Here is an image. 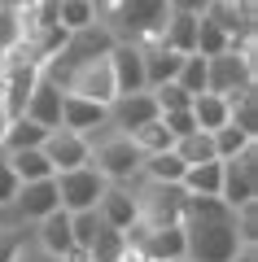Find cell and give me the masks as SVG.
Here are the masks:
<instances>
[{"label":"cell","instance_id":"obj_1","mask_svg":"<svg viewBox=\"0 0 258 262\" xmlns=\"http://www.w3.org/2000/svg\"><path fill=\"white\" fill-rule=\"evenodd\" d=\"M184 258L188 262H228L236 253V210L223 196H184Z\"/></svg>","mask_w":258,"mask_h":262},{"label":"cell","instance_id":"obj_2","mask_svg":"<svg viewBox=\"0 0 258 262\" xmlns=\"http://www.w3.org/2000/svg\"><path fill=\"white\" fill-rule=\"evenodd\" d=\"M88 144H92L88 162H92V166L101 170L110 184H127V179L140 175V158H145V153L136 149V140H131V136L114 131L110 122H105V127H96L92 136H88Z\"/></svg>","mask_w":258,"mask_h":262},{"label":"cell","instance_id":"obj_3","mask_svg":"<svg viewBox=\"0 0 258 262\" xmlns=\"http://www.w3.org/2000/svg\"><path fill=\"white\" fill-rule=\"evenodd\" d=\"M245 88H254V39L206 57V92L236 96Z\"/></svg>","mask_w":258,"mask_h":262},{"label":"cell","instance_id":"obj_4","mask_svg":"<svg viewBox=\"0 0 258 262\" xmlns=\"http://www.w3.org/2000/svg\"><path fill=\"white\" fill-rule=\"evenodd\" d=\"M53 184H57V201H62V210L74 214V210H96V201H101V192H105L110 179L88 162V166H74V170H57Z\"/></svg>","mask_w":258,"mask_h":262},{"label":"cell","instance_id":"obj_5","mask_svg":"<svg viewBox=\"0 0 258 262\" xmlns=\"http://www.w3.org/2000/svg\"><path fill=\"white\" fill-rule=\"evenodd\" d=\"M62 92H74V96H88V101H101L110 105L114 96H118V88H114V75H110V53L105 57H92V61H79L70 66L62 75Z\"/></svg>","mask_w":258,"mask_h":262},{"label":"cell","instance_id":"obj_6","mask_svg":"<svg viewBox=\"0 0 258 262\" xmlns=\"http://www.w3.org/2000/svg\"><path fill=\"white\" fill-rule=\"evenodd\" d=\"M223 162V184H219V196L228 201L232 210L245 206L258 196V144L241 149L236 158H219Z\"/></svg>","mask_w":258,"mask_h":262},{"label":"cell","instance_id":"obj_7","mask_svg":"<svg viewBox=\"0 0 258 262\" xmlns=\"http://www.w3.org/2000/svg\"><path fill=\"white\" fill-rule=\"evenodd\" d=\"M184 188L180 184H157V179H145V188L136 192V206H140V223H180L184 214Z\"/></svg>","mask_w":258,"mask_h":262},{"label":"cell","instance_id":"obj_8","mask_svg":"<svg viewBox=\"0 0 258 262\" xmlns=\"http://www.w3.org/2000/svg\"><path fill=\"white\" fill-rule=\"evenodd\" d=\"M44 158L53 162V175L57 170H74V166H88V153H92V144H88V136L83 131H70V127H53L44 136Z\"/></svg>","mask_w":258,"mask_h":262},{"label":"cell","instance_id":"obj_9","mask_svg":"<svg viewBox=\"0 0 258 262\" xmlns=\"http://www.w3.org/2000/svg\"><path fill=\"white\" fill-rule=\"evenodd\" d=\"M57 206H62V201H57L53 175H44V179H22L18 192H13V214H18L22 223H39V219L53 214Z\"/></svg>","mask_w":258,"mask_h":262},{"label":"cell","instance_id":"obj_10","mask_svg":"<svg viewBox=\"0 0 258 262\" xmlns=\"http://www.w3.org/2000/svg\"><path fill=\"white\" fill-rule=\"evenodd\" d=\"M110 75H114V88H118V92H145V57H140V44L114 39Z\"/></svg>","mask_w":258,"mask_h":262},{"label":"cell","instance_id":"obj_11","mask_svg":"<svg viewBox=\"0 0 258 262\" xmlns=\"http://www.w3.org/2000/svg\"><path fill=\"white\" fill-rule=\"evenodd\" d=\"M157 118V105H153V92H118L110 101V127L123 131V136H131V131L140 127V122Z\"/></svg>","mask_w":258,"mask_h":262},{"label":"cell","instance_id":"obj_12","mask_svg":"<svg viewBox=\"0 0 258 262\" xmlns=\"http://www.w3.org/2000/svg\"><path fill=\"white\" fill-rule=\"evenodd\" d=\"M105 122H110V105L88 101V96H74V92H62V127L92 136V131L105 127Z\"/></svg>","mask_w":258,"mask_h":262},{"label":"cell","instance_id":"obj_13","mask_svg":"<svg viewBox=\"0 0 258 262\" xmlns=\"http://www.w3.org/2000/svg\"><path fill=\"white\" fill-rule=\"evenodd\" d=\"M96 214H101V223L118 227V232H127L131 223L140 219V206H136V192L123 184H105L101 201H96Z\"/></svg>","mask_w":258,"mask_h":262},{"label":"cell","instance_id":"obj_14","mask_svg":"<svg viewBox=\"0 0 258 262\" xmlns=\"http://www.w3.org/2000/svg\"><path fill=\"white\" fill-rule=\"evenodd\" d=\"M22 114H27V118H35L39 127H48V131L62 127V88H57L53 79L39 75L35 88H31V96H27V110H22Z\"/></svg>","mask_w":258,"mask_h":262},{"label":"cell","instance_id":"obj_15","mask_svg":"<svg viewBox=\"0 0 258 262\" xmlns=\"http://www.w3.org/2000/svg\"><path fill=\"white\" fill-rule=\"evenodd\" d=\"M197 22H202V13L166 9V18H162V31H157V44L175 48V53H197Z\"/></svg>","mask_w":258,"mask_h":262},{"label":"cell","instance_id":"obj_16","mask_svg":"<svg viewBox=\"0 0 258 262\" xmlns=\"http://www.w3.org/2000/svg\"><path fill=\"white\" fill-rule=\"evenodd\" d=\"M39 249H44V253H53V258H66V253H70L74 249V232H70V210H62V206H57L53 210V214H44V219H39Z\"/></svg>","mask_w":258,"mask_h":262},{"label":"cell","instance_id":"obj_17","mask_svg":"<svg viewBox=\"0 0 258 262\" xmlns=\"http://www.w3.org/2000/svg\"><path fill=\"white\" fill-rule=\"evenodd\" d=\"M140 57H145V88H157V83H171L180 75V61L188 53H175L166 44H140Z\"/></svg>","mask_w":258,"mask_h":262},{"label":"cell","instance_id":"obj_18","mask_svg":"<svg viewBox=\"0 0 258 262\" xmlns=\"http://www.w3.org/2000/svg\"><path fill=\"white\" fill-rule=\"evenodd\" d=\"M188 170V162L180 158L175 149H162V153H145L140 158V179H157V184H180Z\"/></svg>","mask_w":258,"mask_h":262},{"label":"cell","instance_id":"obj_19","mask_svg":"<svg viewBox=\"0 0 258 262\" xmlns=\"http://www.w3.org/2000/svg\"><path fill=\"white\" fill-rule=\"evenodd\" d=\"M219 184H223V162L219 158L188 166L184 179H180V188H184L188 196H219Z\"/></svg>","mask_w":258,"mask_h":262},{"label":"cell","instance_id":"obj_20","mask_svg":"<svg viewBox=\"0 0 258 262\" xmlns=\"http://www.w3.org/2000/svg\"><path fill=\"white\" fill-rule=\"evenodd\" d=\"M83 253H88V262H127V236H123L118 227L101 223L96 236H92V245Z\"/></svg>","mask_w":258,"mask_h":262},{"label":"cell","instance_id":"obj_21","mask_svg":"<svg viewBox=\"0 0 258 262\" xmlns=\"http://www.w3.org/2000/svg\"><path fill=\"white\" fill-rule=\"evenodd\" d=\"M48 136V127H39L35 118H27V114H18V118H9V127H5V140H0V149L13 153V149H39Z\"/></svg>","mask_w":258,"mask_h":262},{"label":"cell","instance_id":"obj_22","mask_svg":"<svg viewBox=\"0 0 258 262\" xmlns=\"http://www.w3.org/2000/svg\"><path fill=\"white\" fill-rule=\"evenodd\" d=\"M188 110H193V118H197V127H202V131H214V127L228 122V96H219V92H197Z\"/></svg>","mask_w":258,"mask_h":262},{"label":"cell","instance_id":"obj_23","mask_svg":"<svg viewBox=\"0 0 258 262\" xmlns=\"http://www.w3.org/2000/svg\"><path fill=\"white\" fill-rule=\"evenodd\" d=\"M5 158H9V166H13L18 179H44V175H53V162L44 158V149H13V153H5Z\"/></svg>","mask_w":258,"mask_h":262},{"label":"cell","instance_id":"obj_24","mask_svg":"<svg viewBox=\"0 0 258 262\" xmlns=\"http://www.w3.org/2000/svg\"><path fill=\"white\" fill-rule=\"evenodd\" d=\"M131 140H136V149L140 153H162V149H175V136L162 127V118H149V122H140L136 131H131Z\"/></svg>","mask_w":258,"mask_h":262},{"label":"cell","instance_id":"obj_25","mask_svg":"<svg viewBox=\"0 0 258 262\" xmlns=\"http://www.w3.org/2000/svg\"><path fill=\"white\" fill-rule=\"evenodd\" d=\"M57 22L66 31H83L96 22V0H57Z\"/></svg>","mask_w":258,"mask_h":262},{"label":"cell","instance_id":"obj_26","mask_svg":"<svg viewBox=\"0 0 258 262\" xmlns=\"http://www.w3.org/2000/svg\"><path fill=\"white\" fill-rule=\"evenodd\" d=\"M175 153L188 162V166H197V162H210L214 158V140H210V131H188V136H180L175 140Z\"/></svg>","mask_w":258,"mask_h":262},{"label":"cell","instance_id":"obj_27","mask_svg":"<svg viewBox=\"0 0 258 262\" xmlns=\"http://www.w3.org/2000/svg\"><path fill=\"white\" fill-rule=\"evenodd\" d=\"M223 48H232V35L210 18V13H202V22H197V53L214 57V53H223Z\"/></svg>","mask_w":258,"mask_h":262},{"label":"cell","instance_id":"obj_28","mask_svg":"<svg viewBox=\"0 0 258 262\" xmlns=\"http://www.w3.org/2000/svg\"><path fill=\"white\" fill-rule=\"evenodd\" d=\"M210 140H214V158H236V153H241V149H249L258 136H245L241 127L223 122V127H214V131H210Z\"/></svg>","mask_w":258,"mask_h":262},{"label":"cell","instance_id":"obj_29","mask_svg":"<svg viewBox=\"0 0 258 262\" xmlns=\"http://www.w3.org/2000/svg\"><path fill=\"white\" fill-rule=\"evenodd\" d=\"M175 83L184 88V92H206V57L202 53H188L184 61H180V75H175Z\"/></svg>","mask_w":258,"mask_h":262},{"label":"cell","instance_id":"obj_30","mask_svg":"<svg viewBox=\"0 0 258 262\" xmlns=\"http://www.w3.org/2000/svg\"><path fill=\"white\" fill-rule=\"evenodd\" d=\"M153 92V105H157V114H166V110H188L193 105V92H184V88L171 79V83H157V88H149Z\"/></svg>","mask_w":258,"mask_h":262},{"label":"cell","instance_id":"obj_31","mask_svg":"<svg viewBox=\"0 0 258 262\" xmlns=\"http://www.w3.org/2000/svg\"><path fill=\"white\" fill-rule=\"evenodd\" d=\"M236 236H241V245H258V196L236 206Z\"/></svg>","mask_w":258,"mask_h":262},{"label":"cell","instance_id":"obj_32","mask_svg":"<svg viewBox=\"0 0 258 262\" xmlns=\"http://www.w3.org/2000/svg\"><path fill=\"white\" fill-rule=\"evenodd\" d=\"M162 118V127L171 131V136H188V131H197V118H193V110H166V114H157Z\"/></svg>","mask_w":258,"mask_h":262},{"label":"cell","instance_id":"obj_33","mask_svg":"<svg viewBox=\"0 0 258 262\" xmlns=\"http://www.w3.org/2000/svg\"><path fill=\"white\" fill-rule=\"evenodd\" d=\"M18 184H22V179L13 175L9 158H5V149H0V210H9V206H13V192H18Z\"/></svg>","mask_w":258,"mask_h":262},{"label":"cell","instance_id":"obj_34","mask_svg":"<svg viewBox=\"0 0 258 262\" xmlns=\"http://www.w3.org/2000/svg\"><path fill=\"white\" fill-rule=\"evenodd\" d=\"M22 245H27L22 227H0V262H13L22 253Z\"/></svg>","mask_w":258,"mask_h":262},{"label":"cell","instance_id":"obj_35","mask_svg":"<svg viewBox=\"0 0 258 262\" xmlns=\"http://www.w3.org/2000/svg\"><path fill=\"white\" fill-rule=\"evenodd\" d=\"M210 0H166V9H184V13H206Z\"/></svg>","mask_w":258,"mask_h":262},{"label":"cell","instance_id":"obj_36","mask_svg":"<svg viewBox=\"0 0 258 262\" xmlns=\"http://www.w3.org/2000/svg\"><path fill=\"white\" fill-rule=\"evenodd\" d=\"M13 262H62V258H53V253H44V249H27V245H22V253Z\"/></svg>","mask_w":258,"mask_h":262},{"label":"cell","instance_id":"obj_37","mask_svg":"<svg viewBox=\"0 0 258 262\" xmlns=\"http://www.w3.org/2000/svg\"><path fill=\"white\" fill-rule=\"evenodd\" d=\"M228 262H258V245H236V253Z\"/></svg>","mask_w":258,"mask_h":262},{"label":"cell","instance_id":"obj_38","mask_svg":"<svg viewBox=\"0 0 258 262\" xmlns=\"http://www.w3.org/2000/svg\"><path fill=\"white\" fill-rule=\"evenodd\" d=\"M5 127H9V110H5V101H0V140H5Z\"/></svg>","mask_w":258,"mask_h":262},{"label":"cell","instance_id":"obj_39","mask_svg":"<svg viewBox=\"0 0 258 262\" xmlns=\"http://www.w3.org/2000/svg\"><path fill=\"white\" fill-rule=\"evenodd\" d=\"M5 5H9V9H22V5H35V0H5Z\"/></svg>","mask_w":258,"mask_h":262},{"label":"cell","instance_id":"obj_40","mask_svg":"<svg viewBox=\"0 0 258 262\" xmlns=\"http://www.w3.org/2000/svg\"><path fill=\"white\" fill-rule=\"evenodd\" d=\"M175 262H188V258H175Z\"/></svg>","mask_w":258,"mask_h":262},{"label":"cell","instance_id":"obj_41","mask_svg":"<svg viewBox=\"0 0 258 262\" xmlns=\"http://www.w3.org/2000/svg\"><path fill=\"white\" fill-rule=\"evenodd\" d=\"M0 9H5V0H0Z\"/></svg>","mask_w":258,"mask_h":262}]
</instances>
